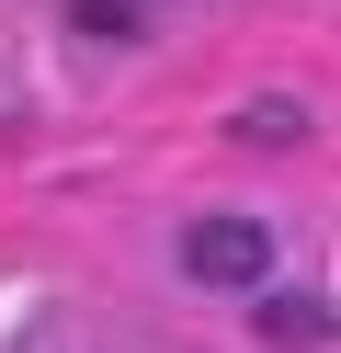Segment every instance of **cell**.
Instances as JSON below:
<instances>
[{
  "label": "cell",
  "mask_w": 341,
  "mask_h": 353,
  "mask_svg": "<svg viewBox=\"0 0 341 353\" xmlns=\"http://www.w3.org/2000/svg\"><path fill=\"white\" fill-rule=\"evenodd\" d=\"M182 262H194L205 285H262L273 274V228L262 216H205V228L182 239Z\"/></svg>",
  "instance_id": "cell-1"
}]
</instances>
